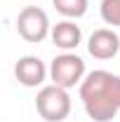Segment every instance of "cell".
<instances>
[{
    "mask_svg": "<svg viewBox=\"0 0 120 122\" xmlns=\"http://www.w3.org/2000/svg\"><path fill=\"white\" fill-rule=\"evenodd\" d=\"M52 5L66 19H80V16H85V12H87L90 0H52Z\"/></svg>",
    "mask_w": 120,
    "mask_h": 122,
    "instance_id": "8",
    "label": "cell"
},
{
    "mask_svg": "<svg viewBox=\"0 0 120 122\" xmlns=\"http://www.w3.org/2000/svg\"><path fill=\"white\" fill-rule=\"evenodd\" d=\"M80 99L94 122H111L120 113V75L92 71L80 82Z\"/></svg>",
    "mask_w": 120,
    "mask_h": 122,
    "instance_id": "1",
    "label": "cell"
},
{
    "mask_svg": "<svg viewBox=\"0 0 120 122\" xmlns=\"http://www.w3.org/2000/svg\"><path fill=\"white\" fill-rule=\"evenodd\" d=\"M35 110L45 122H61L71 113V96L68 89L59 85H47L35 96Z\"/></svg>",
    "mask_w": 120,
    "mask_h": 122,
    "instance_id": "2",
    "label": "cell"
},
{
    "mask_svg": "<svg viewBox=\"0 0 120 122\" xmlns=\"http://www.w3.org/2000/svg\"><path fill=\"white\" fill-rule=\"evenodd\" d=\"M101 19L111 26H120V0H101Z\"/></svg>",
    "mask_w": 120,
    "mask_h": 122,
    "instance_id": "9",
    "label": "cell"
},
{
    "mask_svg": "<svg viewBox=\"0 0 120 122\" xmlns=\"http://www.w3.org/2000/svg\"><path fill=\"white\" fill-rule=\"evenodd\" d=\"M16 33L26 42H43L47 35L52 33L47 12L40 10L38 5H26L19 16H16Z\"/></svg>",
    "mask_w": 120,
    "mask_h": 122,
    "instance_id": "4",
    "label": "cell"
},
{
    "mask_svg": "<svg viewBox=\"0 0 120 122\" xmlns=\"http://www.w3.org/2000/svg\"><path fill=\"white\" fill-rule=\"evenodd\" d=\"M87 52H90L94 59H113L120 52V38L113 28H97L90 35V42H87Z\"/></svg>",
    "mask_w": 120,
    "mask_h": 122,
    "instance_id": "5",
    "label": "cell"
},
{
    "mask_svg": "<svg viewBox=\"0 0 120 122\" xmlns=\"http://www.w3.org/2000/svg\"><path fill=\"white\" fill-rule=\"evenodd\" d=\"M49 38H52L54 47H59V49H64V52H71V49H75V47L80 45V40H82V30H80V26H78L75 21L64 19V21H59V24L52 26Z\"/></svg>",
    "mask_w": 120,
    "mask_h": 122,
    "instance_id": "7",
    "label": "cell"
},
{
    "mask_svg": "<svg viewBox=\"0 0 120 122\" xmlns=\"http://www.w3.org/2000/svg\"><path fill=\"white\" fill-rule=\"evenodd\" d=\"M49 77L52 85H59L64 89H71L85 80V61L73 52H64L54 56L49 63Z\"/></svg>",
    "mask_w": 120,
    "mask_h": 122,
    "instance_id": "3",
    "label": "cell"
},
{
    "mask_svg": "<svg viewBox=\"0 0 120 122\" xmlns=\"http://www.w3.org/2000/svg\"><path fill=\"white\" fill-rule=\"evenodd\" d=\"M14 75L24 87H40L47 77V68L38 56H21L14 66Z\"/></svg>",
    "mask_w": 120,
    "mask_h": 122,
    "instance_id": "6",
    "label": "cell"
}]
</instances>
